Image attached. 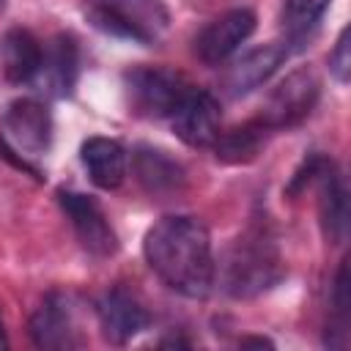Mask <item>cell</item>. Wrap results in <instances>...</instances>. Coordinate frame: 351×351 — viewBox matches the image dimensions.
Instances as JSON below:
<instances>
[{
  "instance_id": "cell-1",
  "label": "cell",
  "mask_w": 351,
  "mask_h": 351,
  "mask_svg": "<svg viewBox=\"0 0 351 351\" xmlns=\"http://www.w3.org/2000/svg\"><path fill=\"white\" fill-rule=\"evenodd\" d=\"M143 255L170 291L186 299L208 296L217 266L208 228L197 217L170 214L156 219L143 239Z\"/></svg>"
},
{
  "instance_id": "cell-2",
  "label": "cell",
  "mask_w": 351,
  "mask_h": 351,
  "mask_svg": "<svg viewBox=\"0 0 351 351\" xmlns=\"http://www.w3.org/2000/svg\"><path fill=\"white\" fill-rule=\"evenodd\" d=\"M285 277L280 247L266 222H252L228 250L222 263V288L233 299H252Z\"/></svg>"
},
{
  "instance_id": "cell-3",
  "label": "cell",
  "mask_w": 351,
  "mask_h": 351,
  "mask_svg": "<svg viewBox=\"0 0 351 351\" xmlns=\"http://www.w3.org/2000/svg\"><path fill=\"white\" fill-rule=\"evenodd\" d=\"M85 19L107 36L134 44H156L170 27L162 0H85Z\"/></svg>"
},
{
  "instance_id": "cell-4",
  "label": "cell",
  "mask_w": 351,
  "mask_h": 351,
  "mask_svg": "<svg viewBox=\"0 0 351 351\" xmlns=\"http://www.w3.org/2000/svg\"><path fill=\"white\" fill-rule=\"evenodd\" d=\"M123 82L134 112L145 118H170L192 90L184 74L162 66H137L126 71Z\"/></svg>"
},
{
  "instance_id": "cell-5",
  "label": "cell",
  "mask_w": 351,
  "mask_h": 351,
  "mask_svg": "<svg viewBox=\"0 0 351 351\" xmlns=\"http://www.w3.org/2000/svg\"><path fill=\"white\" fill-rule=\"evenodd\" d=\"M318 93H321V82H318L315 71L307 66L296 69L269 93L261 121L269 129H291L313 112Z\"/></svg>"
},
{
  "instance_id": "cell-6",
  "label": "cell",
  "mask_w": 351,
  "mask_h": 351,
  "mask_svg": "<svg viewBox=\"0 0 351 351\" xmlns=\"http://www.w3.org/2000/svg\"><path fill=\"white\" fill-rule=\"evenodd\" d=\"M58 200H60V208L69 217V222H71V228H74L82 250H88L93 258H110V255H115V250H118L115 230L107 222L101 206L90 195L60 189L58 192Z\"/></svg>"
},
{
  "instance_id": "cell-7",
  "label": "cell",
  "mask_w": 351,
  "mask_h": 351,
  "mask_svg": "<svg viewBox=\"0 0 351 351\" xmlns=\"http://www.w3.org/2000/svg\"><path fill=\"white\" fill-rule=\"evenodd\" d=\"M3 134L22 156H41L52 143L49 110L36 99H16L3 112Z\"/></svg>"
},
{
  "instance_id": "cell-8",
  "label": "cell",
  "mask_w": 351,
  "mask_h": 351,
  "mask_svg": "<svg viewBox=\"0 0 351 351\" xmlns=\"http://www.w3.org/2000/svg\"><path fill=\"white\" fill-rule=\"evenodd\" d=\"M255 30V14L250 8H230L211 19L195 38V55L206 66H219L228 60Z\"/></svg>"
},
{
  "instance_id": "cell-9",
  "label": "cell",
  "mask_w": 351,
  "mask_h": 351,
  "mask_svg": "<svg viewBox=\"0 0 351 351\" xmlns=\"http://www.w3.org/2000/svg\"><path fill=\"white\" fill-rule=\"evenodd\" d=\"M30 337L38 348L66 351L80 346L74 302L66 293H49L30 315Z\"/></svg>"
},
{
  "instance_id": "cell-10",
  "label": "cell",
  "mask_w": 351,
  "mask_h": 351,
  "mask_svg": "<svg viewBox=\"0 0 351 351\" xmlns=\"http://www.w3.org/2000/svg\"><path fill=\"white\" fill-rule=\"evenodd\" d=\"M296 44L282 38V41H271V44H263L258 49H250L247 55H241L228 77H225V90L230 99H241L247 93H252L255 88H261L291 55H293Z\"/></svg>"
},
{
  "instance_id": "cell-11",
  "label": "cell",
  "mask_w": 351,
  "mask_h": 351,
  "mask_svg": "<svg viewBox=\"0 0 351 351\" xmlns=\"http://www.w3.org/2000/svg\"><path fill=\"white\" fill-rule=\"evenodd\" d=\"M219 101L208 90L192 88L170 115V123L181 143L192 148H206L214 145V140L219 137Z\"/></svg>"
},
{
  "instance_id": "cell-12",
  "label": "cell",
  "mask_w": 351,
  "mask_h": 351,
  "mask_svg": "<svg viewBox=\"0 0 351 351\" xmlns=\"http://www.w3.org/2000/svg\"><path fill=\"white\" fill-rule=\"evenodd\" d=\"M318 181V217H321V228L324 236L332 244H343L346 233H348V189H346V178L337 170V165L332 159L318 162V170L313 176Z\"/></svg>"
},
{
  "instance_id": "cell-13",
  "label": "cell",
  "mask_w": 351,
  "mask_h": 351,
  "mask_svg": "<svg viewBox=\"0 0 351 351\" xmlns=\"http://www.w3.org/2000/svg\"><path fill=\"white\" fill-rule=\"evenodd\" d=\"M77 74H80L77 44L71 36H58L49 41V47H44L33 85L52 99H63V96H71L77 85Z\"/></svg>"
},
{
  "instance_id": "cell-14",
  "label": "cell",
  "mask_w": 351,
  "mask_h": 351,
  "mask_svg": "<svg viewBox=\"0 0 351 351\" xmlns=\"http://www.w3.org/2000/svg\"><path fill=\"white\" fill-rule=\"evenodd\" d=\"M96 315H99V326H101L104 337L115 346L129 343L132 337H137L151 324L148 310L132 293H126L121 288L107 291L96 302Z\"/></svg>"
},
{
  "instance_id": "cell-15",
  "label": "cell",
  "mask_w": 351,
  "mask_h": 351,
  "mask_svg": "<svg viewBox=\"0 0 351 351\" xmlns=\"http://www.w3.org/2000/svg\"><path fill=\"white\" fill-rule=\"evenodd\" d=\"M80 159L88 170V178L99 189H115L126 178V151L118 140L88 137L80 148Z\"/></svg>"
},
{
  "instance_id": "cell-16",
  "label": "cell",
  "mask_w": 351,
  "mask_h": 351,
  "mask_svg": "<svg viewBox=\"0 0 351 351\" xmlns=\"http://www.w3.org/2000/svg\"><path fill=\"white\" fill-rule=\"evenodd\" d=\"M134 176L148 195H170L184 186V167L151 145L134 151Z\"/></svg>"
},
{
  "instance_id": "cell-17",
  "label": "cell",
  "mask_w": 351,
  "mask_h": 351,
  "mask_svg": "<svg viewBox=\"0 0 351 351\" xmlns=\"http://www.w3.org/2000/svg\"><path fill=\"white\" fill-rule=\"evenodd\" d=\"M0 52H3V74L8 82H16V85L33 82L44 49L30 30H22V27L8 30L3 36Z\"/></svg>"
},
{
  "instance_id": "cell-18",
  "label": "cell",
  "mask_w": 351,
  "mask_h": 351,
  "mask_svg": "<svg viewBox=\"0 0 351 351\" xmlns=\"http://www.w3.org/2000/svg\"><path fill=\"white\" fill-rule=\"evenodd\" d=\"M271 129L258 118V121H250L244 126H236L233 132L228 134H219L214 140V151H217V159L219 162H228V165H241V162H250L261 154L263 143H266V134Z\"/></svg>"
},
{
  "instance_id": "cell-19",
  "label": "cell",
  "mask_w": 351,
  "mask_h": 351,
  "mask_svg": "<svg viewBox=\"0 0 351 351\" xmlns=\"http://www.w3.org/2000/svg\"><path fill=\"white\" fill-rule=\"evenodd\" d=\"M329 3L332 0H285V8H282L285 38L299 47V41L318 25V19L329 8Z\"/></svg>"
},
{
  "instance_id": "cell-20",
  "label": "cell",
  "mask_w": 351,
  "mask_h": 351,
  "mask_svg": "<svg viewBox=\"0 0 351 351\" xmlns=\"http://www.w3.org/2000/svg\"><path fill=\"white\" fill-rule=\"evenodd\" d=\"M332 310H335V321L332 326H326V346H332L335 335H340V348L348 343V310H351V285H348V261L340 263L337 277H335V288H332Z\"/></svg>"
},
{
  "instance_id": "cell-21",
  "label": "cell",
  "mask_w": 351,
  "mask_h": 351,
  "mask_svg": "<svg viewBox=\"0 0 351 351\" xmlns=\"http://www.w3.org/2000/svg\"><path fill=\"white\" fill-rule=\"evenodd\" d=\"M348 27H343L340 30V36H337V41H335V49L329 52V71H332V77L340 82V85H346L348 82V74H351V52H348Z\"/></svg>"
},
{
  "instance_id": "cell-22",
  "label": "cell",
  "mask_w": 351,
  "mask_h": 351,
  "mask_svg": "<svg viewBox=\"0 0 351 351\" xmlns=\"http://www.w3.org/2000/svg\"><path fill=\"white\" fill-rule=\"evenodd\" d=\"M241 346H269L271 348V340H266V337H244Z\"/></svg>"
},
{
  "instance_id": "cell-23",
  "label": "cell",
  "mask_w": 351,
  "mask_h": 351,
  "mask_svg": "<svg viewBox=\"0 0 351 351\" xmlns=\"http://www.w3.org/2000/svg\"><path fill=\"white\" fill-rule=\"evenodd\" d=\"M8 346V337H5V329H3V318H0V348Z\"/></svg>"
}]
</instances>
